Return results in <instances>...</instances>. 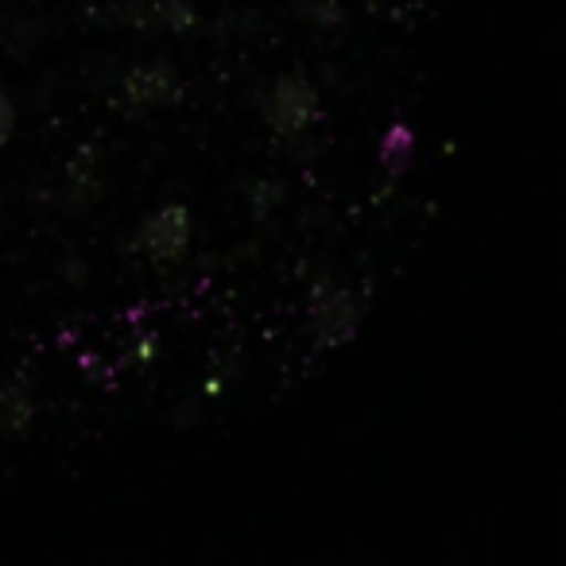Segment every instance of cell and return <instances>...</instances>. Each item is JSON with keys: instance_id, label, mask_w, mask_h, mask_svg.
<instances>
[{"instance_id": "obj_1", "label": "cell", "mask_w": 566, "mask_h": 566, "mask_svg": "<svg viewBox=\"0 0 566 566\" xmlns=\"http://www.w3.org/2000/svg\"><path fill=\"white\" fill-rule=\"evenodd\" d=\"M260 117L272 128V136L287 140V136L307 133L323 117V97H318L315 82L307 74H280L260 102Z\"/></svg>"}, {"instance_id": "obj_2", "label": "cell", "mask_w": 566, "mask_h": 566, "mask_svg": "<svg viewBox=\"0 0 566 566\" xmlns=\"http://www.w3.org/2000/svg\"><path fill=\"white\" fill-rule=\"evenodd\" d=\"M361 300L342 283L318 280L311 287V331H315V342L323 349H338L354 342L357 331H361Z\"/></svg>"}, {"instance_id": "obj_3", "label": "cell", "mask_w": 566, "mask_h": 566, "mask_svg": "<svg viewBox=\"0 0 566 566\" xmlns=\"http://www.w3.org/2000/svg\"><path fill=\"white\" fill-rule=\"evenodd\" d=\"M195 237V213L182 202H164L140 221L133 237V249L144 252L151 264H179Z\"/></svg>"}, {"instance_id": "obj_4", "label": "cell", "mask_w": 566, "mask_h": 566, "mask_svg": "<svg viewBox=\"0 0 566 566\" xmlns=\"http://www.w3.org/2000/svg\"><path fill=\"white\" fill-rule=\"evenodd\" d=\"M109 20L125 28H140V32H171V35L198 28V12L190 0H125V4H113Z\"/></svg>"}, {"instance_id": "obj_5", "label": "cell", "mask_w": 566, "mask_h": 566, "mask_svg": "<svg viewBox=\"0 0 566 566\" xmlns=\"http://www.w3.org/2000/svg\"><path fill=\"white\" fill-rule=\"evenodd\" d=\"M179 94V74L171 63L156 59V63H140L120 78V102L133 113L164 109L171 97Z\"/></svg>"}, {"instance_id": "obj_6", "label": "cell", "mask_w": 566, "mask_h": 566, "mask_svg": "<svg viewBox=\"0 0 566 566\" xmlns=\"http://www.w3.org/2000/svg\"><path fill=\"white\" fill-rule=\"evenodd\" d=\"M40 416V400H35L32 385L24 377H12L9 385H0V434H24Z\"/></svg>"}, {"instance_id": "obj_7", "label": "cell", "mask_w": 566, "mask_h": 566, "mask_svg": "<svg viewBox=\"0 0 566 566\" xmlns=\"http://www.w3.org/2000/svg\"><path fill=\"white\" fill-rule=\"evenodd\" d=\"M377 159H380V167L392 175V179L408 175L411 164H416V133H411V125H403V120H392V125H388V133L380 136Z\"/></svg>"}, {"instance_id": "obj_8", "label": "cell", "mask_w": 566, "mask_h": 566, "mask_svg": "<svg viewBox=\"0 0 566 566\" xmlns=\"http://www.w3.org/2000/svg\"><path fill=\"white\" fill-rule=\"evenodd\" d=\"M300 17L318 28H334L346 20V9H342L338 0H300Z\"/></svg>"}, {"instance_id": "obj_9", "label": "cell", "mask_w": 566, "mask_h": 566, "mask_svg": "<svg viewBox=\"0 0 566 566\" xmlns=\"http://www.w3.org/2000/svg\"><path fill=\"white\" fill-rule=\"evenodd\" d=\"M283 195H287V187H283L280 179H260L256 187H252V213L268 218L275 206H283Z\"/></svg>"}, {"instance_id": "obj_10", "label": "cell", "mask_w": 566, "mask_h": 566, "mask_svg": "<svg viewBox=\"0 0 566 566\" xmlns=\"http://www.w3.org/2000/svg\"><path fill=\"white\" fill-rule=\"evenodd\" d=\"M12 133H17V105H12V97L0 90V148L12 140Z\"/></svg>"}, {"instance_id": "obj_11", "label": "cell", "mask_w": 566, "mask_h": 566, "mask_svg": "<svg viewBox=\"0 0 566 566\" xmlns=\"http://www.w3.org/2000/svg\"><path fill=\"white\" fill-rule=\"evenodd\" d=\"M151 354H156V334H148V338H140V346H136V357H140V361H148Z\"/></svg>"}]
</instances>
